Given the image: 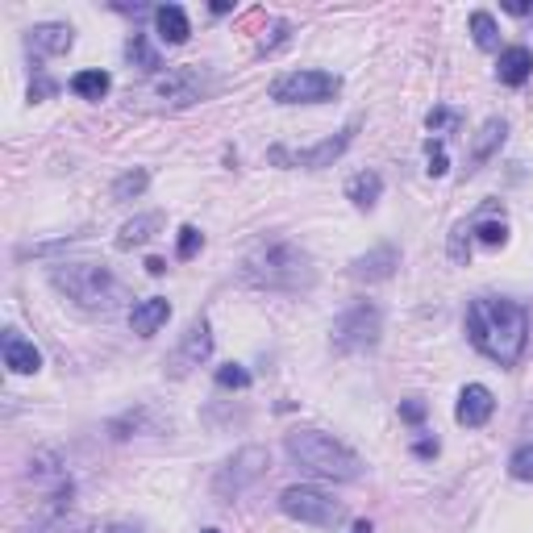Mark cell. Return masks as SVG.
Returning <instances> with one entry per match:
<instances>
[{"instance_id":"6da1fadb","label":"cell","mask_w":533,"mask_h":533,"mask_svg":"<svg viewBox=\"0 0 533 533\" xmlns=\"http://www.w3.org/2000/svg\"><path fill=\"white\" fill-rule=\"evenodd\" d=\"M467 338L496 367H517L529 346V317L517 300L479 296L467 304Z\"/></svg>"},{"instance_id":"7a4b0ae2","label":"cell","mask_w":533,"mask_h":533,"mask_svg":"<svg viewBox=\"0 0 533 533\" xmlns=\"http://www.w3.org/2000/svg\"><path fill=\"white\" fill-rule=\"evenodd\" d=\"M242 284L259 292H279V296H304L317 284L313 255L300 250L296 242H263L242 259Z\"/></svg>"},{"instance_id":"3957f363","label":"cell","mask_w":533,"mask_h":533,"mask_svg":"<svg viewBox=\"0 0 533 533\" xmlns=\"http://www.w3.org/2000/svg\"><path fill=\"white\" fill-rule=\"evenodd\" d=\"M284 450L304 475L329 479V484H354L363 475L359 454L346 442H338L334 434H321V429H296V434H288Z\"/></svg>"},{"instance_id":"277c9868","label":"cell","mask_w":533,"mask_h":533,"mask_svg":"<svg viewBox=\"0 0 533 533\" xmlns=\"http://www.w3.org/2000/svg\"><path fill=\"white\" fill-rule=\"evenodd\" d=\"M50 284L84 313H109L117 300V279L100 263H55L50 267Z\"/></svg>"},{"instance_id":"5b68a950","label":"cell","mask_w":533,"mask_h":533,"mask_svg":"<svg viewBox=\"0 0 533 533\" xmlns=\"http://www.w3.org/2000/svg\"><path fill=\"white\" fill-rule=\"evenodd\" d=\"M267 467H271V450H263V446H242L234 459H225V467L213 475V496L217 500H238V496H246L267 475Z\"/></svg>"},{"instance_id":"8992f818","label":"cell","mask_w":533,"mask_h":533,"mask_svg":"<svg viewBox=\"0 0 533 533\" xmlns=\"http://www.w3.org/2000/svg\"><path fill=\"white\" fill-rule=\"evenodd\" d=\"M379 338H384V313H379L371 300L350 304V309L334 321V350H342V354L375 350Z\"/></svg>"},{"instance_id":"52a82bcc","label":"cell","mask_w":533,"mask_h":533,"mask_svg":"<svg viewBox=\"0 0 533 533\" xmlns=\"http://www.w3.org/2000/svg\"><path fill=\"white\" fill-rule=\"evenodd\" d=\"M342 92V80L334 71H288L271 84V100L275 105H325Z\"/></svg>"},{"instance_id":"ba28073f","label":"cell","mask_w":533,"mask_h":533,"mask_svg":"<svg viewBox=\"0 0 533 533\" xmlns=\"http://www.w3.org/2000/svg\"><path fill=\"white\" fill-rule=\"evenodd\" d=\"M354 130H359V121H350L346 130H338L334 138H325L317 146H304V150H288V146H271L267 150V163L271 167H304V171H321V167H334L350 142H354Z\"/></svg>"},{"instance_id":"9c48e42d","label":"cell","mask_w":533,"mask_h":533,"mask_svg":"<svg viewBox=\"0 0 533 533\" xmlns=\"http://www.w3.org/2000/svg\"><path fill=\"white\" fill-rule=\"evenodd\" d=\"M279 513L300 521V525H317V529H329V525H338L342 521V504L338 500H329L325 492L317 488H284L279 492Z\"/></svg>"},{"instance_id":"30bf717a","label":"cell","mask_w":533,"mask_h":533,"mask_svg":"<svg viewBox=\"0 0 533 533\" xmlns=\"http://www.w3.org/2000/svg\"><path fill=\"white\" fill-rule=\"evenodd\" d=\"M209 354H213V329H209V321H205V317H196V321L184 329L180 346L171 350V359H167V375H171V379H184V375H192L200 363H209Z\"/></svg>"},{"instance_id":"8fae6325","label":"cell","mask_w":533,"mask_h":533,"mask_svg":"<svg viewBox=\"0 0 533 533\" xmlns=\"http://www.w3.org/2000/svg\"><path fill=\"white\" fill-rule=\"evenodd\" d=\"M155 96L167 100L171 109H188V105H196V100L205 96V75H200L196 67H175L155 84Z\"/></svg>"},{"instance_id":"7c38bea8","label":"cell","mask_w":533,"mask_h":533,"mask_svg":"<svg viewBox=\"0 0 533 533\" xmlns=\"http://www.w3.org/2000/svg\"><path fill=\"white\" fill-rule=\"evenodd\" d=\"M75 46V30L63 21H42L30 30V38H25V50L34 55V63L42 59H55V55H67V50Z\"/></svg>"},{"instance_id":"4fadbf2b","label":"cell","mask_w":533,"mask_h":533,"mask_svg":"<svg viewBox=\"0 0 533 533\" xmlns=\"http://www.w3.org/2000/svg\"><path fill=\"white\" fill-rule=\"evenodd\" d=\"M396 267H400V250L392 242H384V246L367 250V255L350 259V279H359V284H384V279L396 275Z\"/></svg>"},{"instance_id":"5bb4252c","label":"cell","mask_w":533,"mask_h":533,"mask_svg":"<svg viewBox=\"0 0 533 533\" xmlns=\"http://www.w3.org/2000/svg\"><path fill=\"white\" fill-rule=\"evenodd\" d=\"M496 413V396L484 388V384H467L459 392V404H454V421L467 425V429H479V425H488Z\"/></svg>"},{"instance_id":"9a60e30c","label":"cell","mask_w":533,"mask_h":533,"mask_svg":"<svg viewBox=\"0 0 533 533\" xmlns=\"http://www.w3.org/2000/svg\"><path fill=\"white\" fill-rule=\"evenodd\" d=\"M0 350H5V367L13 375H34L42 367V350L30 342V338H21L17 329H5V338H0Z\"/></svg>"},{"instance_id":"2e32d148","label":"cell","mask_w":533,"mask_h":533,"mask_svg":"<svg viewBox=\"0 0 533 533\" xmlns=\"http://www.w3.org/2000/svg\"><path fill=\"white\" fill-rule=\"evenodd\" d=\"M167 317H171V300H167V296H150V300L134 304V313H130V329H134L138 338H155L159 329L167 325Z\"/></svg>"},{"instance_id":"e0dca14e","label":"cell","mask_w":533,"mask_h":533,"mask_svg":"<svg viewBox=\"0 0 533 533\" xmlns=\"http://www.w3.org/2000/svg\"><path fill=\"white\" fill-rule=\"evenodd\" d=\"M379 196H384V175H379V171H359V175H350V180H346V200L359 213H371L379 205Z\"/></svg>"},{"instance_id":"ac0fdd59","label":"cell","mask_w":533,"mask_h":533,"mask_svg":"<svg viewBox=\"0 0 533 533\" xmlns=\"http://www.w3.org/2000/svg\"><path fill=\"white\" fill-rule=\"evenodd\" d=\"M533 75V50L529 46H509L500 50V63H496V80L509 84V88H521Z\"/></svg>"},{"instance_id":"d6986e66","label":"cell","mask_w":533,"mask_h":533,"mask_svg":"<svg viewBox=\"0 0 533 533\" xmlns=\"http://www.w3.org/2000/svg\"><path fill=\"white\" fill-rule=\"evenodd\" d=\"M504 138H509V125H504V117H488L484 125H479V134L471 142V171L484 167L496 155V150L504 146Z\"/></svg>"},{"instance_id":"ffe728a7","label":"cell","mask_w":533,"mask_h":533,"mask_svg":"<svg viewBox=\"0 0 533 533\" xmlns=\"http://www.w3.org/2000/svg\"><path fill=\"white\" fill-rule=\"evenodd\" d=\"M155 30L167 46H184L188 34H192V25H188V13L180 5H159L155 9Z\"/></svg>"},{"instance_id":"44dd1931","label":"cell","mask_w":533,"mask_h":533,"mask_svg":"<svg viewBox=\"0 0 533 533\" xmlns=\"http://www.w3.org/2000/svg\"><path fill=\"white\" fill-rule=\"evenodd\" d=\"M159 225H163L159 213H142V217H134V221H125L121 234H117V250H138V246H146L150 238L159 234Z\"/></svg>"},{"instance_id":"7402d4cb","label":"cell","mask_w":533,"mask_h":533,"mask_svg":"<svg viewBox=\"0 0 533 533\" xmlns=\"http://www.w3.org/2000/svg\"><path fill=\"white\" fill-rule=\"evenodd\" d=\"M109 88H113V75L109 71H75L71 75V92L80 96V100H105L109 96Z\"/></svg>"},{"instance_id":"603a6c76","label":"cell","mask_w":533,"mask_h":533,"mask_svg":"<svg viewBox=\"0 0 533 533\" xmlns=\"http://www.w3.org/2000/svg\"><path fill=\"white\" fill-rule=\"evenodd\" d=\"M125 63H130V67H138L142 75H155V71L163 67L159 50L150 46V38H146V34H134L130 42H125Z\"/></svg>"},{"instance_id":"cb8c5ba5","label":"cell","mask_w":533,"mask_h":533,"mask_svg":"<svg viewBox=\"0 0 533 533\" xmlns=\"http://www.w3.org/2000/svg\"><path fill=\"white\" fill-rule=\"evenodd\" d=\"M150 188V171H142V167H134V171H125L121 180L113 184V200L117 205H125V200H134V196H142Z\"/></svg>"},{"instance_id":"d4e9b609","label":"cell","mask_w":533,"mask_h":533,"mask_svg":"<svg viewBox=\"0 0 533 533\" xmlns=\"http://www.w3.org/2000/svg\"><path fill=\"white\" fill-rule=\"evenodd\" d=\"M467 225H471V234L484 242V246H504V242H509V225H504V217L500 221L496 217H475Z\"/></svg>"},{"instance_id":"484cf974","label":"cell","mask_w":533,"mask_h":533,"mask_svg":"<svg viewBox=\"0 0 533 533\" xmlns=\"http://www.w3.org/2000/svg\"><path fill=\"white\" fill-rule=\"evenodd\" d=\"M471 38H475L479 50H496V46H500L496 17H492V13H471Z\"/></svg>"},{"instance_id":"4316f807","label":"cell","mask_w":533,"mask_h":533,"mask_svg":"<svg viewBox=\"0 0 533 533\" xmlns=\"http://www.w3.org/2000/svg\"><path fill=\"white\" fill-rule=\"evenodd\" d=\"M425 159H429V175H434V180H442V175L450 171V159H446V146H442V138H429L425 142Z\"/></svg>"},{"instance_id":"83f0119b","label":"cell","mask_w":533,"mask_h":533,"mask_svg":"<svg viewBox=\"0 0 533 533\" xmlns=\"http://www.w3.org/2000/svg\"><path fill=\"white\" fill-rule=\"evenodd\" d=\"M450 259H454V263H467V259H471V225H467V221H459V225H454V238H450Z\"/></svg>"},{"instance_id":"f1b7e54d","label":"cell","mask_w":533,"mask_h":533,"mask_svg":"<svg viewBox=\"0 0 533 533\" xmlns=\"http://www.w3.org/2000/svg\"><path fill=\"white\" fill-rule=\"evenodd\" d=\"M509 475L521 479V484H533V446H521L509 459Z\"/></svg>"},{"instance_id":"f546056e","label":"cell","mask_w":533,"mask_h":533,"mask_svg":"<svg viewBox=\"0 0 533 533\" xmlns=\"http://www.w3.org/2000/svg\"><path fill=\"white\" fill-rule=\"evenodd\" d=\"M217 384L221 388H250V371L246 367H238V363H225V367H217Z\"/></svg>"},{"instance_id":"4dcf8cb0","label":"cell","mask_w":533,"mask_h":533,"mask_svg":"<svg viewBox=\"0 0 533 533\" xmlns=\"http://www.w3.org/2000/svg\"><path fill=\"white\" fill-rule=\"evenodd\" d=\"M425 125H429V134H446V130H459V113H454V109H429Z\"/></svg>"},{"instance_id":"1f68e13d","label":"cell","mask_w":533,"mask_h":533,"mask_svg":"<svg viewBox=\"0 0 533 533\" xmlns=\"http://www.w3.org/2000/svg\"><path fill=\"white\" fill-rule=\"evenodd\" d=\"M200 246H205V234H200L196 225H184V230H180V246H175V255H180V259H196V250H200Z\"/></svg>"},{"instance_id":"d6a6232c","label":"cell","mask_w":533,"mask_h":533,"mask_svg":"<svg viewBox=\"0 0 533 533\" xmlns=\"http://www.w3.org/2000/svg\"><path fill=\"white\" fill-rule=\"evenodd\" d=\"M400 417L409 421V425H421L425 421V400H404L400 404Z\"/></svg>"},{"instance_id":"836d02e7","label":"cell","mask_w":533,"mask_h":533,"mask_svg":"<svg viewBox=\"0 0 533 533\" xmlns=\"http://www.w3.org/2000/svg\"><path fill=\"white\" fill-rule=\"evenodd\" d=\"M55 80H46V75H38V80L30 84V100H46V96H55Z\"/></svg>"},{"instance_id":"e575fe53","label":"cell","mask_w":533,"mask_h":533,"mask_svg":"<svg viewBox=\"0 0 533 533\" xmlns=\"http://www.w3.org/2000/svg\"><path fill=\"white\" fill-rule=\"evenodd\" d=\"M413 454H417V459H434V454H438V438H421V442H413Z\"/></svg>"},{"instance_id":"d590c367","label":"cell","mask_w":533,"mask_h":533,"mask_svg":"<svg viewBox=\"0 0 533 533\" xmlns=\"http://www.w3.org/2000/svg\"><path fill=\"white\" fill-rule=\"evenodd\" d=\"M509 13H517V17H529L533 13V5H521V0H509V5H504Z\"/></svg>"},{"instance_id":"8d00e7d4","label":"cell","mask_w":533,"mask_h":533,"mask_svg":"<svg viewBox=\"0 0 533 533\" xmlns=\"http://www.w3.org/2000/svg\"><path fill=\"white\" fill-rule=\"evenodd\" d=\"M146 271H150V275H163L167 263H163V259H146Z\"/></svg>"},{"instance_id":"74e56055","label":"cell","mask_w":533,"mask_h":533,"mask_svg":"<svg viewBox=\"0 0 533 533\" xmlns=\"http://www.w3.org/2000/svg\"><path fill=\"white\" fill-rule=\"evenodd\" d=\"M350 533H375V529H371V521H354Z\"/></svg>"},{"instance_id":"f35d334b","label":"cell","mask_w":533,"mask_h":533,"mask_svg":"<svg viewBox=\"0 0 533 533\" xmlns=\"http://www.w3.org/2000/svg\"><path fill=\"white\" fill-rule=\"evenodd\" d=\"M96 533H130V529H121V525H105V529H96Z\"/></svg>"},{"instance_id":"ab89813d","label":"cell","mask_w":533,"mask_h":533,"mask_svg":"<svg viewBox=\"0 0 533 533\" xmlns=\"http://www.w3.org/2000/svg\"><path fill=\"white\" fill-rule=\"evenodd\" d=\"M200 533H217V529H200Z\"/></svg>"}]
</instances>
